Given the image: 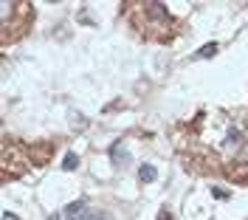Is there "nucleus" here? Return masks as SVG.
I'll use <instances>...</instances> for the list:
<instances>
[{
    "instance_id": "f257e3e1",
    "label": "nucleus",
    "mask_w": 248,
    "mask_h": 220,
    "mask_svg": "<svg viewBox=\"0 0 248 220\" xmlns=\"http://www.w3.org/2000/svg\"><path fill=\"white\" fill-rule=\"evenodd\" d=\"M65 218L68 220H108L105 212H93V209H88L85 201H77V204L68 206V209H65Z\"/></svg>"
},
{
    "instance_id": "f03ea898",
    "label": "nucleus",
    "mask_w": 248,
    "mask_h": 220,
    "mask_svg": "<svg viewBox=\"0 0 248 220\" xmlns=\"http://www.w3.org/2000/svg\"><path fill=\"white\" fill-rule=\"evenodd\" d=\"M110 158H113L116 164H124V161H127V153H124V144H122V141L110 147Z\"/></svg>"
},
{
    "instance_id": "7ed1b4c3",
    "label": "nucleus",
    "mask_w": 248,
    "mask_h": 220,
    "mask_svg": "<svg viewBox=\"0 0 248 220\" xmlns=\"http://www.w3.org/2000/svg\"><path fill=\"white\" fill-rule=\"evenodd\" d=\"M139 178H141V181H144V184H150V181H153V178H155V170H153V167H150V164H144V167H141V170H139Z\"/></svg>"
},
{
    "instance_id": "20e7f679",
    "label": "nucleus",
    "mask_w": 248,
    "mask_h": 220,
    "mask_svg": "<svg viewBox=\"0 0 248 220\" xmlns=\"http://www.w3.org/2000/svg\"><path fill=\"white\" fill-rule=\"evenodd\" d=\"M62 164H65V170H77V164H79L77 153H68V156H65V161H62Z\"/></svg>"
},
{
    "instance_id": "39448f33",
    "label": "nucleus",
    "mask_w": 248,
    "mask_h": 220,
    "mask_svg": "<svg viewBox=\"0 0 248 220\" xmlns=\"http://www.w3.org/2000/svg\"><path fill=\"white\" fill-rule=\"evenodd\" d=\"M215 51H217V46H206V48H203V51H201V57H212Z\"/></svg>"
},
{
    "instance_id": "423d86ee",
    "label": "nucleus",
    "mask_w": 248,
    "mask_h": 220,
    "mask_svg": "<svg viewBox=\"0 0 248 220\" xmlns=\"http://www.w3.org/2000/svg\"><path fill=\"white\" fill-rule=\"evenodd\" d=\"M3 220H17V218L12 215V212H6V215H3Z\"/></svg>"
}]
</instances>
